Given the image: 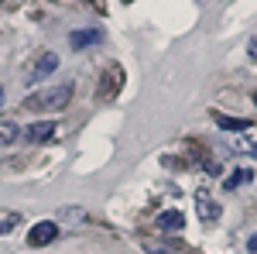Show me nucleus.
<instances>
[{
  "mask_svg": "<svg viewBox=\"0 0 257 254\" xmlns=\"http://www.w3.org/2000/svg\"><path fill=\"white\" fill-rule=\"evenodd\" d=\"M69 100H72V86H48V90H41L28 100V107L38 110V114H59L69 107Z\"/></svg>",
  "mask_w": 257,
  "mask_h": 254,
  "instance_id": "f257e3e1",
  "label": "nucleus"
},
{
  "mask_svg": "<svg viewBox=\"0 0 257 254\" xmlns=\"http://www.w3.org/2000/svg\"><path fill=\"white\" fill-rule=\"evenodd\" d=\"M55 237H59V223H55V220H41V223L31 227L28 244H31V247H45V244H52Z\"/></svg>",
  "mask_w": 257,
  "mask_h": 254,
  "instance_id": "f03ea898",
  "label": "nucleus"
},
{
  "mask_svg": "<svg viewBox=\"0 0 257 254\" xmlns=\"http://www.w3.org/2000/svg\"><path fill=\"white\" fill-rule=\"evenodd\" d=\"M55 69H59V55H55V52H45V55H41V59L35 62V69L28 72V82H38V79L52 76Z\"/></svg>",
  "mask_w": 257,
  "mask_h": 254,
  "instance_id": "7ed1b4c3",
  "label": "nucleus"
},
{
  "mask_svg": "<svg viewBox=\"0 0 257 254\" xmlns=\"http://www.w3.org/2000/svg\"><path fill=\"white\" fill-rule=\"evenodd\" d=\"M120 82H123L120 65H110V69H106V82L96 90V97H99V100H113V97H117V90H120Z\"/></svg>",
  "mask_w": 257,
  "mask_h": 254,
  "instance_id": "20e7f679",
  "label": "nucleus"
},
{
  "mask_svg": "<svg viewBox=\"0 0 257 254\" xmlns=\"http://www.w3.org/2000/svg\"><path fill=\"white\" fill-rule=\"evenodd\" d=\"M24 134H28L31 144H41V141H48V137L55 134V124H52V120H38V124H31Z\"/></svg>",
  "mask_w": 257,
  "mask_h": 254,
  "instance_id": "39448f33",
  "label": "nucleus"
},
{
  "mask_svg": "<svg viewBox=\"0 0 257 254\" xmlns=\"http://www.w3.org/2000/svg\"><path fill=\"white\" fill-rule=\"evenodd\" d=\"M196 203H199V216H202L206 223H216L219 220V203H213L206 193H196Z\"/></svg>",
  "mask_w": 257,
  "mask_h": 254,
  "instance_id": "423d86ee",
  "label": "nucleus"
},
{
  "mask_svg": "<svg viewBox=\"0 0 257 254\" xmlns=\"http://www.w3.org/2000/svg\"><path fill=\"white\" fill-rule=\"evenodd\" d=\"M213 120H216L219 127H223V131H240V134H243V131H250V127H254V124H250V120L247 117H226V114H213Z\"/></svg>",
  "mask_w": 257,
  "mask_h": 254,
  "instance_id": "0eeeda50",
  "label": "nucleus"
},
{
  "mask_svg": "<svg viewBox=\"0 0 257 254\" xmlns=\"http://www.w3.org/2000/svg\"><path fill=\"white\" fill-rule=\"evenodd\" d=\"M158 227L161 230H182V227H185L182 210H165V213H158Z\"/></svg>",
  "mask_w": 257,
  "mask_h": 254,
  "instance_id": "6e6552de",
  "label": "nucleus"
},
{
  "mask_svg": "<svg viewBox=\"0 0 257 254\" xmlns=\"http://www.w3.org/2000/svg\"><path fill=\"white\" fill-rule=\"evenodd\" d=\"M93 41H99L96 28H86V31H72V35H69V45H72V48H86V45H93Z\"/></svg>",
  "mask_w": 257,
  "mask_h": 254,
  "instance_id": "1a4fd4ad",
  "label": "nucleus"
},
{
  "mask_svg": "<svg viewBox=\"0 0 257 254\" xmlns=\"http://www.w3.org/2000/svg\"><path fill=\"white\" fill-rule=\"evenodd\" d=\"M250 179H254V172H250V168H237V172H230V176H226L223 189H237V186H247Z\"/></svg>",
  "mask_w": 257,
  "mask_h": 254,
  "instance_id": "9d476101",
  "label": "nucleus"
},
{
  "mask_svg": "<svg viewBox=\"0 0 257 254\" xmlns=\"http://www.w3.org/2000/svg\"><path fill=\"white\" fill-rule=\"evenodd\" d=\"M18 223H21V213H18V210H0V237L11 234Z\"/></svg>",
  "mask_w": 257,
  "mask_h": 254,
  "instance_id": "9b49d317",
  "label": "nucleus"
},
{
  "mask_svg": "<svg viewBox=\"0 0 257 254\" xmlns=\"http://www.w3.org/2000/svg\"><path fill=\"white\" fill-rule=\"evenodd\" d=\"M14 141H18V124L14 120H0V148H7Z\"/></svg>",
  "mask_w": 257,
  "mask_h": 254,
  "instance_id": "f8f14e48",
  "label": "nucleus"
},
{
  "mask_svg": "<svg viewBox=\"0 0 257 254\" xmlns=\"http://www.w3.org/2000/svg\"><path fill=\"white\" fill-rule=\"evenodd\" d=\"M62 220H65V223H79L82 210H79V206H65V210H62Z\"/></svg>",
  "mask_w": 257,
  "mask_h": 254,
  "instance_id": "ddd939ff",
  "label": "nucleus"
},
{
  "mask_svg": "<svg viewBox=\"0 0 257 254\" xmlns=\"http://www.w3.org/2000/svg\"><path fill=\"white\" fill-rule=\"evenodd\" d=\"M202 168H206L209 176H216V172H219V161H216V158H206V161H202Z\"/></svg>",
  "mask_w": 257,
  "mask_h": 254,
  "instance_id": "4468645a",
  "label": "nucleus"
},
{
  "mask_svg": "<svg viewBox=\"0 0 257 254\" xmlns=\"http://www.w3.org/2000/svg\"><path fill=\"white\" fill-rule=\"evenodd\" d=\"M148 251L151 254H178V251H172V247H165V244H148Z\"/></svg>",
  "mask_w": 257,
  "mask_h": 254,
  "instance_id": "2eb2a0df",
  "label": "nucleus"
},
{
  "mask_svg": "<svg viewBox=\"0 0 257 254\" xmlns=\"http://www.w3.org/2000/svg\"><path fill=\"white\" fill-rule=\"evenodd\" d=\"M247 52H250V59H257V35L250 38V45H247Z\"/></svg>",
  "mask_w": 257,
  "mask_h": 254,
  "instance_id": "dca6fc26",
  "label": "nucleus"
},
{
  "mask_svg": "<svg viewBox=\"0 0 257 254\" xmlns=\"http://www.w3.org/2000/svg\"><path fill=\"white\" fill-rule=\"evenodd\" d=\"M247 251H250V254H257V234L250 237V240H247Z\"/></svg>",
  "mask_w": 257,
  "mask_h": 254,
  "instance_id": "f3484780",
  "label": "nucleus"
},
{
  "mask_svg": "<svg viewBox=\"0 0 257 254\" xmlns=\"http://www.w3.org/2000/svg\"><path fill=\"white\" fill-rule=\"evenodd\" d=\"M89 4H93V7H96V11H103V0H89Z\"/></svg>",
  "mask_w": 257,
  "mask_h": 254,
  "instance_id": "a211bd4d",
  "label": "nucleus"
},
{
  "mask_svg": "<svg viewBox=\"0 0 257 254\" xmlns=\"http://www.w3.org/2000/svg\"><path fill=\"white\" fill-rule=\"evenodd\" d=\"M123 4H134V0H123Z\"/></svg>",
  "mask_w": 257,
  "mask_h": 254,
  "instance_id": "6ab92c4d",
  "label": "nucleus"
},
{
  "mask_svg": "<svg viewBox=\"0 0 257 254\" xmlns=\"http://www.w3.org/2000/svg\"><path fill=\"white\" fill-rule=\"evenodd\" d=\"M254 100H257V97H254Z\"/></svg>",
  "mask_w": 257,
  "mask_h": 254,
  "instance_id": "aec40b11",
  "label": "nucleus"
}]
</instances>
